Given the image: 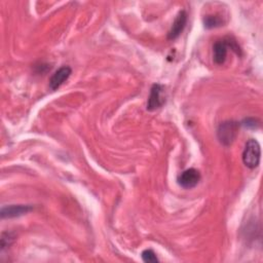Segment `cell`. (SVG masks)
<instances>
[{
	"label": "cell",
	"mask_w": 263,
	"mask_h": 263,
	"mask_svg": "<svg viewBox=\"0 0 263 263\" xmlns=\"http://www.w3.org/2000/svg\"><path fill=\"white\" fill-rule=\"evenodd\" d=\"M141 257H142V260L144 262H147V263H156V262H158V258H157L156 254L151 249L144 250L141 254Z\"/></svg>",
	"instance_id": "cell-10"
},
{
	"label": "cell",
	"mask_w": 263,
	"mask_h": 263,
	"mask_svg": "<svg viewBox=\"0 0 263 263\" xmlns=\"http://www.w3.org/2000/svg\"><path fill=\"white\" fill-rule=\"evenodd\" d=\"M14 240V235L11 232H3L1 234V250L9 247Z\"/></svg>",
	"instance_id": "cell-11"
},
{
	"label": "cell",
	"mask_w": 263,
	"mask_h": 263,
	"mask_svg": "<svg viewBox=\"0 0 263 263\" xmlns=\"http://www.w3.org/2000/svg\"><path fill=\"white\" fill-rule=\"evenodd\" d=\"M200 173L195 168H187L182 172L177 179L178 184L184 189H191L195 187L200 181Z\"/></svg>",
	"instance_id": "cell-4"
},
{
	"label": "cell",
	"mask_w": 263,
	"mask_h": 263,
	"mask_svg": "<svg viewBox=\"0 0 263 263\" xmlns=\"http://www.w3.org/2000/svg\"><path fill=\"white\" fill-rule=\"evenodd\" d=\"M72 73V69L69 66H62L59 68L49 78V88L51 90H57L60 88L64 82L70 77Z\"/></svg>",
	"instance_id": "cell-6"
},
{
	"label": "cell",
	"mask_w": 263,
	"mask_h": 263,
	"mask_svg": "<svg viewBox=\"0 0 263 263\" xmlns=\"http://www.w3.org/2000/svg\"><path fill=\"white\" fill-rule=\"evenodd\" d=\"M238 122L234 120H226L219 124L217 128V137L219 142L224 146L231 145L238 134Z\"/></svg>",
	"instance_id": "cell-1"
},
{
	"label": "cell",
	"mask_w": 263,
	"mask_h": 263,
	"mask_svg": "<svg viewBox=\"0 0 263 263\" xmlns=\"http://www.w3.org/2000/svg\"><path fill=\"white\" fill-rule=\"evenodd\" d=\"M33 210V206L30 204H10L7 206H3L1 209V217L4 218H14L23 216Z\"/></svg>",
	"instance_id": "cell-8"
},
{
	"label": "cell",
	"mask_w": 263,
	"mask_h": 263,
	"mask_svg": "<svg viewBox=\"0 0 263 263\" xmlns=\"http://www.w3.org/2000/svg\"><path fill=\"white\" fill-rule=\"evenodd\" d=\"M187 12L185 10H181L178 12V14L176 15L172 27L167 33V39L168 40H175L177 39L182 32L184 31L186 24H187Z\"/></svg>",
	"instance_id": "cell-5"
},
{
	"label": "cell",
	"mask_w": 263,
	"mask_h": 263,
	"mask_svg": "<svg viewBox=\"0 0 263 263\" xmlns=\"http://www.w3.org/2000/svg\"><path fill=\"white\" fill-rule=\"evenodd\" d=\"M228 38L218 40L213 45V60L217 65H222L226 61L228 52Z\"/></svg>",
	"instance_id": "cell-7"
},
{
	"label": "cell",
	"mask_w": 263,
	"mask_h": 263,
	"mask_svg": "<svg viewBox=\"0 0 263 263\" xmlns=\"http://www.w3.org/2000/svg\"><path fill=\"white\" fill-rule=\"evenodd\" d=\"M241 125L248 128H256L259 126V122L255 118H246L241 121Z\"/></svg>",
	"instance_id": "cell-12"
},
{
	"label": "cell",
	"mask_w": 263,
	"mask_h": 263,
	"mask_svg": "<svg viewBox=\"0 0 263 263\" xmlns=\"http://www.w3.org/2000/svg\"><path fill=\"white\" fill-rule=\"evenodd\" d=\"M163 86L159 83H154L150 88V95L147 101V110L154 111L160 108L164 102V95H163Z\"/></svg>",
	"instance_id": "cell-3"
},
{
	"label": "cell",
	"mask_w": 263,
	"mask_h": 263,
	"mask_svg": "<svg viewBox=\"0 0 263 263\" xmlns=\"http://www.w3.org/2000/svg\"><path fill=\"white\" fill-rule=\"evenodd\" d=\"M224 21L220 15L210 14L203 17V26L205 29H214L220 26H223Z\"/></svg>",
	"instance_id": "cell-9"
},
{
	"label": "cell",
	"mask_w": 263,
	"mask_h": 263,
	"mask_svg": "<svg viewBox=\"0 0 263 263\" xmlns=\"http://www.w3.org/2000/svg\"><path fill=\"white\" fill-rule=\"evenodd\" d=\"M261 149L259 143L255 139H250L242 151V161L249 168H255L259 165Z\"/></svg>",
	"instance_id": "cell-2"
}]
</instances>
